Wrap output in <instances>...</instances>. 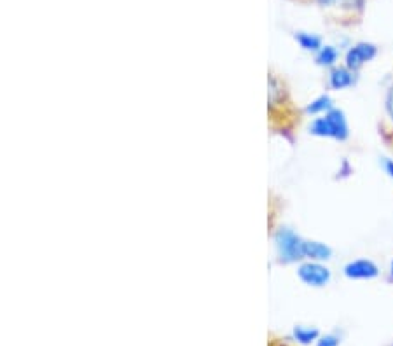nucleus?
Listing matches in <instances>:
<instances>
[{
    "label": "nucleus",
    "instance_id": "1",
    "mask_svg": "<svg viewBox=\"0 0 393 346\" xmlns=\"http://www.w3.org/2000/svg\"><path fill=\"white\" fill-rule=\"evenodd\" d=\"M309 131L316 136H329L334 140L348 138V122L341 111H329L325 118H318L311 125Z\"/></svg>",
    "mask_w": 393,
    "mask_h": 346
},
{
    "label": "nucleus",
    "instance_id": "2",
    "mask_svg": "<svg viewBox=\"0 0 393 346\" xmlns=\"http://www.w3.org/2000/svg\"><path fill=\"white\" fill-rule=\"evenodd\" d=\"M304 244L295 233L291 229H280L276 233V247H278V254L282 261L294 262L298 259L304 257Z\"/></svg>",
    "mask_w": 393,
    "mask_h": 346
},
{
    "label": "nucleus",
    "instance_id": "3",
    "mask_svg": "<svg viewBox=\"0 0 393 346\" xmlns=\"http://www.w3.org/2000/svg\"><path fill=\"white\" fill-rule=\"evenodd\" d=\"M299 278L311 287H324L331 280V271L318 262H306L299 268Z\"/></svg>",
    "mask_w": 393,
    "mask_h": 346
},
{
    "label": "nucleus",
    "instance_id": "4",
    "mask_svg": "<svg viewBox=\"0 0 393 346\" xmlns=\"http://www.w3.org/2000/svg\"><path fill=\"white\" fill-rule=\"evenodd\" d=\"M376 53H378V48L374 44H371V42H358L346 55V66H348L349 71H358L362 65H365V63L374 58Z\"/></svg>",
    "mask_w": 393,
    "mask_h": 346
},
{
    "label": "nucleus",
    "instance_id": "5",
    "mask_svg": "<svg viewBox=\"0 0 393 346\" xmlns=\"http://www.w3.org/2000/svg\"><path fill=\"white\" fill-rule=\"evenodd\" d=\"M345 275L351 280H371L379 275V269L369 259H358L345 266Z\"/></svg>",
    "mask_w": 393,
    "mask_h": 346
},
{
    "label": "nucleus",
    "instance_id": "6",
    "mask_svg": "<svg viewBox=\"0 0 393 346\" xmlns=\"http://www.w3.org/2000/svg\"><path fill=\"white\" fill-rule=\"evenodd\" d=\"M331 248L320 242H306L304 244V257L315 259V261H327L331 259Z\"/></svg>",
    "mask_w": 393,
    "mask_h": 346
},
{
    "label": "nucleus",
    "instance_id": "7",
    "mask_svg": "<svg viewBox=\"0 0 393 346\" xmlns=\"http://www.w3.org/2000/svg\"><path fill=\"white\" fill-rule=\"evenodd\" d=\"M353 84V74L349 69H336L331 74V86L334 89H345Z\"/></svg>",
    "mask_w": 393,
    "mask_h": 346
},
{
    "label": "nucleus",
    "instance_id": "8",
    "mask_svg": "<svg viewBox=\"0 0 393 346\" xmlns=\"http://www.w3.org/2000/svg\"><path fill=\"white\" fill-rule=\"evenodd\" d=\"M298 42L301 44V48H304L306 51H320L322 49V39L315 33H306V32H299L295 35Z\"/></svg>",
    "mask_w": 393,
    "mask_h": 346
},
{
    "label": "nucleus",
    "instance_id": "9",
    "mask_svg": "<svg viewBox=\"0 0 393 346\" xmlns=\"http://www.w3.org/2000/svg\"><path fill=\"white\" fill-rule=\"evenodd\" d=\"M294 338L302 345H309V343L318 339V331L315 327H304V325H298L294 329Z\"/></svg>",
    "mask_w": 393,
    "mask_h": 346
},
{
    "label": "nucleus",
    "instance_id": "10",
    "mask_svg": "<svg viewBox=\"0 0 393 346\" xmlns=\"http://www.w3.org/2000/svg\"><path fill=\"white\" fill-rule=\"evenodd\" d=\"M338 56H339L338 49L332 48V46H324V48L318 51V55H316V62H318L320 65L331 66V65H334Z\"/></svg>",
    "mask_w": 393,
    "mask_h": 346
},
{
    "label": "nucleus",
    "instance_id": "11",
    "mask_svg": "<svg viewBox=\"0 0 393 346\" xmlns=\"http://www.w3.org/2000/svg\"><path fill=\"white\" fill-rule=\"evenodd\" d=\"M331 107H332L331 98H329V96H320V98L315 100L311 105H308V112H311V114H320V112L331 111Z\"/></svg>",
    "mask_w": 393,
    "mask_h": 346
},
{
    "label": "nucleus",
    "instance_id": "12",
    "mask_svg": "<svg viewBox=\"0 0 393 346\" xmlns=\"http://www.w3.org/2000/svg\"><path fill=\"white\" fill-rule=\"evenodd\" d=\"M339 338L334 334H327L324 336V338H320L318 341H316V346H339Z\"/></svg>",
    "mask_w": 393,
    "mask_h": 346
},
{
    "label": "nucleus",
    "instance_id": "13",
    "mask_svg": "<svg viewBox=\"0 0 393 346\" xmlns=\"http://www.w3.org/2000/svg\"><path fill=\"white\" fill-rule=\"evenodd\" d=\"M386 111H388L390 118L393 121V86L388 89V95H386Z\"/></svg>",
    "mask_w": 393,
    "mask_h": 346
},
{
    "label": "nucleus",
    "instance_id": "14",
    "mask_svg": "<svg viewBox=\"0 0 393 346\" xmlns=\"http://www.w3.org/2000/svg\"><path fill=\"white\" fill-rule=\"evenodd\" d=\"M383 166H385V172L388 173V177L393 181V161H392V159H388V158L383 159Z\"/></svg>",
    "mask_w": 393,
    "mask_h": 346
},
{
    "label": "nucleus",
    "instance_id": "15",
    "mask_svg": "<svg viewBox=\"0 0 393 346\" xmlns=\"http://www.w3.org/2000/svg\"><path fill=\"white\" fill-rule=\"evenodd\" d=\"M390 275H392V278H393V261L390 262Z\"/></svg>",
    "mask_w": 393,
    "mask_h": 346
},
{
    "label": "nucleus",
    "instance_id": "16",
    "mask_svg": "<svg viewBox=\"0 0 393 346\" xmlns=\"http://www.w3.org/2000/svg\"><path fill=\"white\" fill-rule=\"evenodd\" d=\"M392 346H393V345H392Z\"/></svg>",
    "mask_w": 393,
    "mask_h": 346
}]
</instances>
